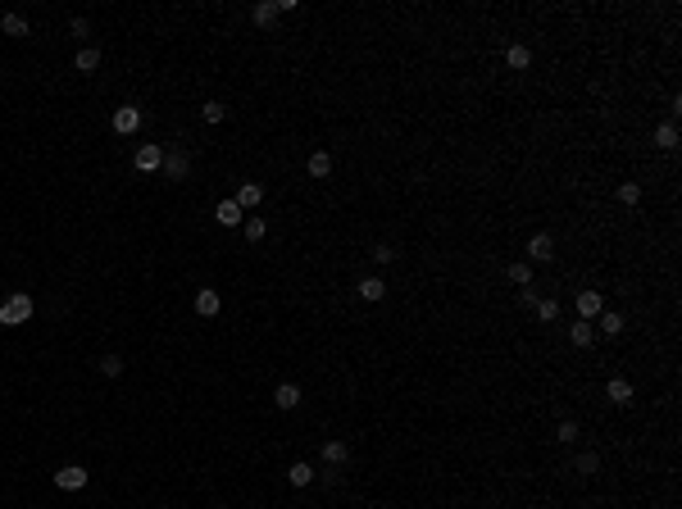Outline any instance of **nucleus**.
<instances>
[{"label": "nucleus", "mask_w": 682, "mask_h": 509, "mask_svg": "<svg viewBox=\"0 0 682 509\" xmlns=\"http://www.w3.org/2000/svg\"><path fill=\"white\" fill-rule=\"evenodd\" d=\"M37 314V300L28 291H14L10 300H0V327H19Z\"/></svg>", "instance_id": "1"}, {"label": "nucleus", "mask_w": 682, "mask_h": 509, "mask_svg": "<svg viewBox=\"0 0 682 509\" xmlns=\"http://www.w3.org/2000/svg\"><path fill=\"white\" fill-rule=\"evenodd\" d=\"M132 169H137V173H160L164 169V146H137Z\"/></svg>", "instance_id": "2"}, {"label": "nucleus", "mask_w": 682, "mask_h": 509, "mask_svg": "<svg viewBox=\"0 0 682 509\" xmlns=\"http://www.w3.org/2000/svg\"><path fill=\"white\" fill-rule=\"evenodd\" d=\"M109 128L119 132V137H132V132L141 128V109L137 105H119L114 109V119H109Z\"/></svg>", "instance_id": "3"}, {"label": "nucleus", "mask_w": 682, "mask_h": 509, "mask_svg": "<svg viewBox=\"0 0 682 509\" xmlns=\"http://www.w3.org/2000/svg\"><path fill=\"white\" fill-rule=\"evenodd\" d=\"M55 487H59V491H82V487H87V468H82V464H64L59 473H55Z\"/></svg>", "instance_id": "4"}, {"label": "nucleus", "mask_w": 682, "mask_h": 509, "mask_svg": "<svg viewBox=\"0 0 682 509\" xmlns=\"http://www.w3.org/2000/svg\"><path fill=\"white\" fill-rule=\"evenodd\" d=\"M600 309H605L600 291H578V318H582V323H596V318H600Z\"/></svg>", "instance_id": "5"}, {"label": "nucleus", "mask_w": 682, "mask_h": 509, "mask_svg": "<svg viewBox=\"0 0 682 509\" xmlns=\"http://www.w3.org/2000/svg\"><path fill=\"white\" fill-rule=\"evenodd\" d=\"M218 309H223V296H218L214 287H200V291H196V314H200V318H214Z\"/></svg>", "instance_id": "6"}, {"label": "nucleus", "mask_w": 682, "mask_h": 509, "mask_svg": "<svg viewBox=\"0 0 682 509\" xmlns=\"http://www.w3.org/2000/svg\"><path fill=\"white\" fill-rule=\"evenodd\" d=\"M187 173H191V160H187L182 151H164V177H173V182H182Z\"/></svg>", "instance_id": "7"}, {"label": "nucleus", "mask_w": 682, "mask_h": 509, "mask_svg": "<svg viewBox=\"0 0 682 509\" xmlns=\"http://www.w3.org/2000/svg\"><path fill=\"white\" fill-rule=\"evenodd\" d=\"M346 459H350V445L346 441H337V436H332V441H323V464L328 468H341Z\"/></svg>", "instance_id": "8"}, {"label": "nucleus", "mask_w": 682, "mask_h": 509, "mask_svg": "<svg viewBox=\"0 0 682 509\" xmlns=\"http://www.w3.org/2000/svg\"><path fill=\"white\" fill-rule=\"evenodd\" d=\"M218 228H237V223H246V214H241L237 200H218Z\"/></svg>", "instance_id": "9"}, {"label": "nucleus", "mask_w": 682, "mask_h": 509, "mask_svg": "<svg viewBox=\"0 0 682 509\" xmlns=\"http://www.w3.org/2000/svg\"><path fill=\"white\" fill-rule=\"evenodd\" d=\"M264 200V186L260 182H241L237 186V205H241V214H246V209H255Z\"/></svg>", "instance_id": "10"}, {"label": "nucleus", "mask_w": 682, "mask_h": 509, "mask_svg": "<svg viewBox=\"0 0 682 509\" xmlns=\"http://www.w3.org/2000/svg\"><path fill=\"white\" fill-rule=\"evenodd\" d=\"M273 405H278V410H296V405H301V387H296V382H282V387L273 391Z\"/></svg>", "instance_id": "11"}, {"label": "nucleus", "mask_w": 682, "mask_h": 509, "mask_svg": "<svg viewBox=\"0 0 682 509\" xmlns=\"http://www.w3.org/2000/svg\"><path fill=\"white\" fill-rule=\"evenodd\" d=\"M73 68H77V73H96V68H100V50H96V46H82V50L73 55Z\"/></svg>", "instance_id": "12"}, {"label": "nucleus", "mask_w": 682, "mask_h": 509, "mask_svg": "<svg viewBox=\"0 0 682 509\" xmlns=\"http://www.w3.org/2000/svg\"><path fill=\"white\" fill-rule=\"evenodd\" d=\"M528 255H532V260H537V264H546V260H551V255H555V241L546 237V232H537V237L528 241Z\"/></svg>", "instance_id": "13"}, {"label": "nucleus", "mask_w": 682, "mask_h": 509, "mask_svg": "<svg viewBox=\"0 0 682 509\" xmlns=\"http://www.w3.org/2000/svg\"><path fill=\"white\" fill-rule=\"evenodd\" d=\"M250 19H255V28H273V19H278V0H260V5L250 10Z\"/></svg>", "instance_id": "14"}, {"label": "nucleus", "mask_w": 682, "mask_h": 509, "mask_svg": "<svg viewBox=\"0 0 682 509\" xmlns=\"http://www.w3.org/2000/svg\"><path fill=\"white\" fill-rule=\"evenodd\" d=\"M596 323H600L596 332H605V336H618L623 327H628V323H623V314H614V309H600V318H596Z\"/></svg>", "instance_id": "15"}, {"label": "nucleus", "mask_w": 682, "mask_h": 509, "mask_svg": "<svg viewBox=\"0 0 682 509\" xmlns=\"http://www.w3.org/2000/svg\"><path fill=\"white\" fill-rule=\"evenodd\" d=\"M605 396H609L614 405H628V401H632V382H623V378H609V382H605Z\"/></svg>", "instance_id": "16"}, {"label": "nucleus", "mask_w": 682, "mask_h": 509, "mask_svg": "<svg viewBox=\"0 0 682 509\" xmlns=\"http://www.w3.org/2000/svg\"><path fill=\"white\" fill-rule=\"evenodd\" d=\"M569 341H574V346H578V350H587V346H591V341H596V327H591V323H582V318H578V323H574V327H569Z\"/></svg>", "instance_id": "17"}, {"label": "nucleus", "mask_w": 682, "mask_h": 509, "mask_svg": "<svg viewBox=\"0 0 682 509\" xmlns=\"http://www.w3.org/2000/svg\"><path fill=\"white\" fill-rule=\"evenodd\" d=\"M0 32L5 37H28V19H23V14H0Z\"/></svg>", "instance_id": "18"}, {"label": "nucleus", "mask_w": 682, "mask_h": 509, "mask_svg": "<svg viewBox=\"0 0 682 509\" xmlns=\"http://www.w3.org/2000/svg\"><path fill=\"white\" fill-rule=\"evenodd\" d=\"M382 296H387V282H382V278H364V282H359V300L373 305V300H382Z\"/></svg>", "instance_id": "19"}, {"label": "nucleus", "mask_w": 682, "mask_h": 509, "mask_svg": "<svg viewBox=\"0 0 682 509\" xmlns=\"http://www.w3.org/2000/svg\"><path fill=\"white\" fill-rule=\"evenodd\" d=\"M655 146L660 151H678V123H660L655 128Z\"/></svg>", "instance_id": "20"}, {"label": "nucleus", "mask_w": 682, "mask_h": 509, "mask_svg": "<svg viewBox=\"0 0 682 509\" xmlns=\"http://www.w3.org/2000/svg\"><path fill=\"white\" fill-rule=\"evenodd\" d=\"M574 468H578L582 477H596V473H600V455H596V450H582V455L574 459Z\"/></svg>", "instance_id": "21"}, {"label": "nucleus", "mask_w": 682, "mask_h": 509, "mask_svg": "<svg viewBox=\"0 0 682 509\" xmlns=\"http://www.w3.org/2000/svg\"><path fill=\"white\" fill-rule=\"evenodd\" d=\"M505 64L509 68H528L532 64V50H528V46H505Z\"/></svg>", "instance_id": "22"}, {"label": "nucleus", "mask_w": 682, "mask_h": 509, "mask_svg": "<svg viewBox=\"0 0 682 509\" xmlns=\"http://www.w3.org/2000/svg\"><path fill=\"white\" fill-rule=\"evenodd\" d=\"M578 436H582V428H578L574 419H560V428H555V441H560V445H574Z\"/></svg>", "instance_id": "23"}, {"label": "nucleus", "mask_w": 682, "mask_h": 509, "mask_svg": "<svg viewBox=\"0 0 682 509\" xmlns=\"http://www.w3.org/2000/svg\"><path fill=\"white\" fill-rule=\"evenodd\" d=\"M328 173H332V155L314 151V155H310V177H328Z\"/></svg>", "instance_id": "24"}, {"label": "nucleus", "mask_w": 682, "mask_h": 509, "mask_svg": "<svg viewBox=\"0 0 682 509\" xmlns=\"http://www.w3.org/2000/svg\"><path fill=\"white\" fill-rule=\"evenodd\" d=\"M287 477H292V487H310V482H314V464H305V459H301V464H292V473H287Z\"/></svg>", "instance_id": "25"}, {"label": "nucleus", "mask_w": 682, "mask_h": 509, "mask_svg": "<svg viewBox=\"0 0 682 509\" xmlns=\"http://www.w3.org/2000/svg\"><path fill=\"white\" fill-rule=\"evenodd\" d=\"M241 228H246V241H264V232H269V223H264V218H255V214H250L246 223H241Z\"/></svg>", "instance_id": "26"}, {"label": "nucleus", "mask_w": 682, "mask_h": 509, "mask_svg": "<svg viewBox=\"0 0 682 509\" xmlns=\"http://www.w3.org/2000/svg\"><path fill=\"white\" fill-rule=\"evenodd\" d=\"M532 309H537V318H542V323H555V318H560V300H537Z\"/></svg>", "instance_id": "27"}, {"label": "nucleus", "mask_w": 682, "mask_h": 509, "mask_svg": "<svg viewBox=\"0 0 682 509\" xmlns=\"http://www.w3.org/2000/svg\"><path fill=\"white\" fill-rule=\"evenodd\" d=\"M96 369L105 373V378H119V373H123V359H119V355H100V364H96Z\"/></svg>", "instance_id": "28"}, {"label": "nucleus", "mask_w": 682, "mask_h": 509, "mask_svg": "<svg viewBox=\"0 0 682 509\" xmlns=\"http://www.w3.org/2000/svg\"><path fill=\"white\" fill-rule=\"evenodd\" d=\"M509 282H514V287H528V282H532V269H528V264H509Z\"/></svg>", "instance_id": "29"}, {"label": "nucleus", "mask_w": 682, "mask_h": 509, "mask_svg": "<svg viewBox=\"0 0 682 509\" xmlns=\"http://www.w3.org/2000/svg\"><path fill=\"white\" fill-rule=\"evenodd\" d=\"M223 114H227V109L218 105V100H205V105H200V119H205V123H223Z\"/></svg>", "instance_id": "30"}, {"label": "nucleus", "mask_w": 682, "mask_h": 509, "mask_svg": "<svg viewBox=\"0 0 682 509\" xmlns=\"http://www.w3.org/2000/svg\"><path fill=\"white\" fill-rule=\"evenodd\" d=\"M618 200H623V205H637V200H641V186L637 182H618Z\"/></svg>", "instance_id": "31"}, {"label": "nucleus", "mask_w": 682, "mask_h": 509, "mask_svg": "<svg viewBox=\"0 0 682 509\" xmlns=\"http://www.w3.org/2000/svg\"><path fill=\"white\" fill-rule=\"evenodd\" d=\"M373 260H378V264H391V260H396V246H387V241H382V246H373Z\"/></svg>", "instance_id": "32"}, {"label": "nucleus", "mask_w": 682, "mask_h": 509, "mask_svg": "<svg viewBox=\"0 0 682 509\" xmlns=\"http://www.w3.org/2000/svg\"><path fill=\"white\" fill-rule=\"evenodd\" d=\"M68 28H73V37H87V32H91V23H87V19H73Z\"/></svg>", "instance_id": "33"}]
</instances>
